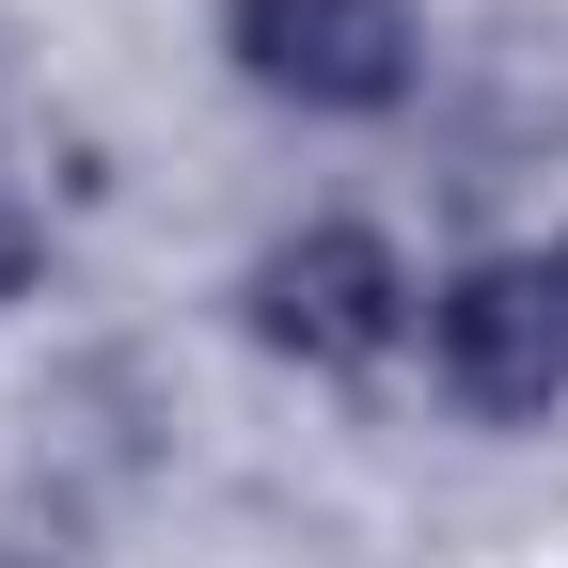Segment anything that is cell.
I'll list each match as a JSON object with an SVG mask.
<instances>
[{
	"label": "cell",
	"instance_id": "4",
	"mask_svg": "<svg viewBox=\"0 0 568 568\" xmlns=\"http://www.w3.org/2000/svg\"><path fill=\"white\" fill-rule=\"evenodd\" d=\"M17 284H32V205L0 190V301H17Z\"/></svg>",
	"mask_w": 568,
	"mask_h": 568
},
{
	"label": "cell",
	"instance_id": "3",
	"mask_svg": "<svg viewBox=\"0 0 568 568\" xmlns=\"http://www.w3.org/2000/svg\"><path fill=\"white\" fill-rule=\"evenodd\" d=\"M443 379L489 426H537L568 395V237L552 253H489L443 284Z\"/></svg>",
	"mask_w": 568,
	"mask_h": 568
},
{
	"label": "cell",
	"instance_id": "1",
	"mask_svg": "<svg viewBox=\"0 0 568 568\" xmlns=\"http://www.w3.org/2000/svg\"><path fill=\"white\" fill-rule=\"evenodd\" d=\"M237 316H253L268 364H301V379H379L395 332H410V268L364 222H301L284 253H253V301Z\"/></svg>",
	"mask_w": 568,
	"mask_h": 568
},
{
	"label": "cell",
	"instance_id": "2",
	"mask_svg": "<svg viewBox=\"0 0 568 568\" xmlns=\"http://www.w3.org/2000/svg\"><path fill=\"white\" fill-rule=\"evenodd\" d=\"M222 48L284 111H395L426 80V17L410 0H222Z\"/></svg>",
	"mask_w": 568,
	"mask_h": 568
}]
</instances>
